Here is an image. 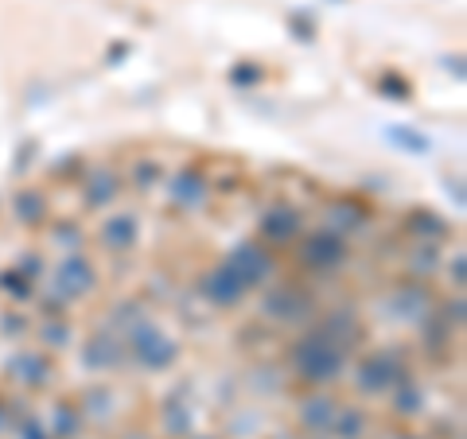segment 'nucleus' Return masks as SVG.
<instances>
[{
	"label": "nucleus",
	"mask_w": 467,
	"mask_h": 439,
	"mask_svg": "<svg viewBox=\"0 0 467 439\" xmlns=\"http://www.w3.org/2000/svg\"><path fill=\"white\" fill-rule=\"evenodd\" d=\"M296 365L304 370V377H335V370L343 365V354L324 339H308L296 350Z\"/></svg>",
	"instance_id": "nucleus-1"
},
{
	"label": "nucleus",
	"mask_w": 467,
	"mask_h": 439,
	"mask_svg": "<svg viewBox=\"0 0 467 439\" xmlns=\"http://www.w3.org/2000/svg\"><path fill=\"white\" fill-rule=\"evenodd\" d=\"M137 354H140L144 362H149V365H164V362H171L175 346H171L160 331L144 327V331H137Z\"/></svg>",
	"instance_id": "nucleus-2"
},
{
	"label": "nucleus",
	"mask_w": 467,
	"mask_h": 439,
	"mask_svg": "<svg viewBox=\"0 0 467 439\" xmlns=\"http://www.w3.org/2000/svg\"><path fill=\"white\" fill-rule=\"evenodd\" d=\"M230 269H234V272H238V276H242V284H257V281H261V276H265V272H269V257H261V253H257V249H254V245H245V249H242V253H238V257H234V260H230Z\"/></svg>",
	"instance_id": "nucleus-3"
},
{
	"label": "nucleus",
	"mask_w": 467,
	"mask_h": 439,
	"mask_svg": "<svg viewBox=\"0 0 467 439\" xmlns=\"http://www.w3.org/2000/svg\"><path fill=\"white\" fill-rule=\"evenodd\" d=\"M242 288H245V284H242V276L234 272L230 265H223V269H218L211 281H207V291H211L218 303H234V300L242 296Z\"/></svg>",
	"instance_id": "nucleus-4"
},
{
	"label": "nucleus",
	"mask_w": 467,
	"mask_h": 439,
	"mask_svg": "<svg viewBox=\"0 0 467 439\" xmlns=\"http://www.w3.org/2000/svg\"><path fill=\"white\" fill-rule=\"evenodd\" d=\"M90 288V269L82 260H67L63 265V291H86Z\"/></svg>",
	"instance_id": "nucleus-5"
},
{
	"label": "nucleus",
	"mask_w": 467,
	"mask_h": 439,
	"mask_svg": "<svg viewBox=\"0 0 467 439\" xmlns=\"http://www.w3.org/2000/svg\"><path fill=\"white\" fill-rule=\"evenodd\" d=\"M106 241L117 249H129V241H133V218H117V222H109Z\"/></svg>",
	"instance_id": "nucleus-6"
}]
</instances>
